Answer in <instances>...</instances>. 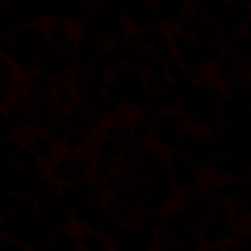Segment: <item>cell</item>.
<instances>
[{"instance_id": "8992f818", "label": "cell", "mask_w": 251, "mask_h": 251, "mask_svg": "<svg viewBox=\"0 0 251 251\" xmlns=\"http://www.w3.org/2000/svg\"><path fill=\"white\" fill-rule=\"evenodd\" d=\"M167 161H170V173H173V187H176V193L201 190V173L190 164L187 158H181V155L170 152V155H167Z\"/></svg>"}, {"instance_id": "ee69618b", "label": "cell", "mask_w": 251, "mask_h": 251, "mask_svg": "<svg viewBox=\"0 0 251 251\" xmlns=\"http://www.w3.org/2000/svg\"><path fill=\"white\" fill-rule=\"evenodd\" d=\"M249 76H251V70H249Z\"/></svg>"}, {"instance_id": "603a6c76", "label": "cell", "mask_w": 251, "mask_h": 251, "mask_svg": "<svg viewBox=\"0 0 251 251\" xmlns=\"http://www.w3.org/2000/svg\"><path fill=\"white\" fill-rule=\"evenodd\" d=\"M44 251H82V246H79V237L70 228H62V231H56L50 237V243H47Z\"/></svg>"}, {"instance_id": "f1b7e54d", "label": "cell", "mask_w": 251, "mask_h": 251, "mask_svg": "<svg viewBox=\"0 0 251 251\" xmlns=\"http://www.w3.org/2000/svg\"><path fill=\"white\" fill-rule=\"evenodd\" d=\"M79 246L82 251H108V240L102 237V234H97V231H82L79 234Z\"/></svg>"}, {"instance_id": "4316f807", "label": "cell", "mask_w": 251, "mask_h": 251, "mask_svg": "<svg viewBox=\"0 0 251 251\" xmlns=\"http://www.w3.org/2000/svg\"><path fill=\"white\" fill-rule=\"evenodd\" d=\"M102 100H105V108H102V114H105V117H114V114H120V108L126 105L114 82H108V85H105V91H102Z\"/></svg>"}, {"instance_id": "d6986e66", "label": "cell", "mask_w": 251, "mask_h": 251, "mask_svg": "<svg viewBox=\"0 0 251 251\" xmlns=\"http://www.w3.org/2000/svg\"><path fill=\"white\" fill-rule=\"evenodd\" d=\"M213 67L219 73V82L228 79V76H249V67L237 59V53L231 47H222V56H219V62L213 64Z\"/></svg>"}, {"instance_id": "1f68e13d", "label": "cell", "mask_w": 251, "mask_h": 251, "mask_svg": "<svg viewBox=\"0 0 251 251\" xmlns=\"http://www.w3.org/2000/svg\"><path fill=\"white\" fill-rule=\"evenodd\" d=\"M120 228H123V222H120L117 216H111V213H105V216H102V225H100V234H102V237H105V240L111 243V237H114V234H117Z\"/></svg>"}, {"instance_id": "7bdbcfd3", "label": "cell", "mask_w": 251, "mask_h": 251, "mask_svg": "<svg viewBox=\"0 0 251 251\" xmlns=\"http://www.w3.org/2000/svg\"><path fill=\"white\" fill-rule=\"evenodd\" d=\"M249 9H251V0H249Z\"/></svg>"}, {"instance_id": "e575fe53", "label": "cell", "mask_w": 251, "mask_h": 251, "mask_svg": "<svg viewBox=\"0 0 251 251\" xmlns=\"http://www.w3.org/2000/svg\"><path fill=\"white\" fill-rule=\"evenodd\" d=\"M152 251H178V246H176L173 240H158V246Z\"/></svg>"}, {"instance_id": "ac0fdd59", "label": "cell", "mask_w": 251, "mask_h": 251, "mask_svg": "<svg viewBox=\"0 0 251 251\" xmlns=\"http://www.w3.org/2000/svg\"><path fill=\"white\" fill-rule=\"evenodd\" d=\"M155 12H158L161 24H173V26H178L190 9H187V0H155Z\"/></svg>"}, {"instance_id": "484cf974", "label": "cell", "mask_w": 251, "mask_h": 251, "mask_svg": "<svg viewBox=\"0 0 251 251\" xmlns=\"http://www.w3.org/2000/svg\"><path fill=\"white\" fill-rule=\"evenodd\" d=\"M53 102H56L59 108H64V111L76 105V91H73L70 79H56V88H53Z\"/></svg>"}, {"instance_id": "7a4b0ae2", "label": "cell", "mask_w": 251, "mask_h": 251, "mask_svg": "<svg viewBox=\"0 0 251 251\" xmlns=\"http://www.w3.org/2000/svg\"><path fill=\"white\" fill-rule=\"evenodd\" d=\"M173 152L181 155V158H187L199 173H207V167H210V161H213V155H216L213 146H210V134H204V131H199V128H187V131L178 137V143H176Z\"/></svg>"}, {"instance_id": "7c38bea8", "label": "cell", "mask_w": 251, "mask_h": 251, "mask_svg": "<svg viewBox=\"0 0 251 251\" xmlns=\"http://www.w3.org/2000/svg\"><path fill=\"white\" fill-rule=\"evenodd\" d=\"M47 15L53 21L70 24V21H82L88 15V9L82 0H47Z\"/></svg>"}, {"instance_id": "8d00e7d4", "label": "cell", "mask_w": 251, "mask_h": 251, "mask_svg": "<svg viewBox=\"0 0 251 251\" xmlns=\"http://www.w3.org/2000/svg\"><path fill=\"white\" fill-rule=\"evenodd\" d=\"M201 251H225V246H201Z\"/></svg>"}, {"instance_id": "83f0119b", "label": "cell", "mask_w": 251, "mask_h": 251, "mask_svg": "<svg viewBox=\"0 0 251 251\" xmlns=\"http://www.w3.org/2000/svg\"><path fill=\"white\" fill-rule=\"evenodd\" d=\"M234 53H237V59L246 64L251 70V35H246V32H237L234 38H231V44H228Z\"/></svg>"}, {"instance_id": "3957f363", "label": "cell", "mask_w": 251, "mask_h": 251, "mask_svg": "<svg viewBox=\"0 0 251 251\" xmlns=\"http://www.w3.org/2000/svg\"><path fill=\"white\" fill-rule=\"evenodd\" d=\"M187 126L190 123L181 111H158V117L149 126V140H152V146L173 152L176 143H178V137L187 131Z\"/></svg>"}, {"instance_id": "ffe728a7", "label": "cell", "mask_w": 251, "mask_h": 251, "mask_svg": "<svg viewBox=\"0 0 251 251\" xmlns=\"http://www.w3.org/2000/svg\"><path fill=\"white\" fill-rule=\"evenodd\" d=\"M53 114H56V102H29L26 126L32 131H47V123H50Z\"/></svg>"}, {"instance_id": "4dcf8cb0", "label": "cell", "mask_w": 251, "mask_h": 251, "mask_svg": "<svg viewBox=\"0 0 251 251\" xmlns=\"http://www.w3.org/2000/svg\"><path fill=\"white\" fill-rule=\"evenodd\" d=\"M15 29H21V21L6 3V6H0V35H12Z\"/></svg>"}, {"instance_id": "d590c367", "label": "cell", "mask_w": 251, "mask_h": 251, "mask_svg": "<svg viewBox=\"0 0 251 251\" xmlns=\"http://www.w3.org/2000/svg\"><path fill=\"white\" fill-rule=\"evenodd\" d=\"M243 32H246V35H251V15L246 18V24H243Z\"/></svg>"}, {"instance_id": "f546056e", "label": "cell", "mask_w": 251, "mask_h": 251, "mask_svg": "<svg viewBox=\"0 0 251 251\" xmlns=\"http://www.w3.org/2000/svg\"><path fill=\"white\" fill-rule=\"evenodd\" d=\"M44 32H47L50 44H67V41H73L70 26H67V24H62V21H50V24L44 26Z\"/></svg>"}, {"instance_id": "30bf717a", "label": "cell", "mask_w": 251, "mask_h": 251, "mask_svg": "<svg viewBox=\"0 0 251 251\" xmlns=\"http://www.w3.org/2000/svg\"><path fill=\"white\" fill-rule=\"evenodd\" d=\"M219 111H222V120H225V126H234V128L249 131V134H251V111L243 105V102H240V100H234V97H222Z\"/></svg>"}, {"instance_id": "f6af8a7d", "label": "cell", "mask_w": 251, "mask_h": 251, "mask_svg": "<svg viewBox=\"0 0 251 251\" xmlns=\"http://www.w3.org/2000/svg\"><path fill=\"white\" fill-rule=\"evenodd\" d=\"M44 3H47V0H44Z\"/></svg>"}, {"instance_id": "4fadbf2b", "label": "cell", "mask_w": 251, "mask_h": 251, "mask_svg": "<svg viewBox=\"0 0 251 251\" xmlns=\"http://www.w3.org/2000/svg\"><path fill=\"white\" fill-rule=\"evenodd\" d=\"M9 9L18 15L21 26H35L47 15V3L44 0H9Z\"/></svg>"}, {"instance_id": "74e56055", "label": "cell", "mask_w": 251, "mask_h": 251, "mask_svg": "<svg viewBox=\"0 0 251 251\" xmlns=\"http://www.w3.org/2000/svg\"><path fill=\"white\" fill-rule=\"evenodd\" d=\"M246 167H249V170H251V149H249V152H246Z\"/></svg>"}, {"instance_id": "52a82bcc", "label": "cell", "mask_w": 251, "mask_h": 251, "mask_svg": "<svg viewBox=\"0 0 251 251\" xmlns=\"http://www.w3.org/2000/svg\"><path fill=\"white\" fill-rule=\"evenodd\" d=\"M178 29H181L184 35H190V38H196V41H216V44H219V38H222L219 26H216L207 15L193 12V9L184 15V21L178 24Z\"/></svg>"}, {"instance_id": "9c48e42d", "label": "cell", "mask_w": 251, "mask_h": 251, "mask_svg": "<svg viewBox=\"0 0 251 251\" xmlns=\"http://www.w3.org/2000/svg\"><path fill=\"white\" fill-rule=\"evenodd\" d=\"M32 199H35V204H38V213L64 207V187L56 184L53 178H41V181L32 187Z\"/></svg>"}, {"instance_id": "cb8c5ba5", "label": "cell", "mask_w": 251, "mask_h": 251, "mask_svg": "<svg viewBox=\"0 0 251 251\" xmlns=\"http://www.w3.org/2000/svg\"><path fill=\"white\" fill-rule=\"evenodd\" d=\"M47 178H53V181H56V184H62V187H70V184H73L70 155H64V158H56V161L50 164V170H47Z\"/></svg>"}, {"instance_id": "836d02e7", "label": "cell", "mask_w": 251, "mask_h": 251, "mask_svg": "<svg viewBox=\"0 0 251 251\" xmlns=\"http://www.w3.org/2000/svg\"><path fill=\"white\" fill-rule=\"evenodd\" d=\"M240 102H243V105L251 111V76L246 79V88H243V97H240Z\"/></svg>"}, {"instance_id": "ab89813d", "label": "cell", "mask_w": 251, "mask_h": 251, "mask_svg": "<svg viewBox=\"0 0 251 251\" xmlns=\"http://www.w3.org/2000/svg\"><path fill=\"white\" fill-rule=\"evenodd\" d=\"M6 3H9V0H0V6H6Z\"/></svg>"}, {"instance_id": "8fae6325", "label": "cell", "mask_w": 251, "mask_h": 251, "mask_svg": "<svg viewBox=\"0 0 251 251\" xmlns=\"http://www.w3.org/2000/svg\"><path fill=\"white\" fill-rule=\"evenodd\" d=\"M137 35H140V41H143V47H146L149 56H158V59H164V62L173 56V38H170V32H164L161 26L146 29V32H137Z\"/></svg>"}, {"instance_id": "60d3db41", "label": "cell", "mask_w": 251, "mask_h": 251, "mask_svg": "<svg viewBox=\"0 0 251 251\" xmlns=\"http://www.w3.org/2000/svg\"><path fill=\"white\" fill-rule=\"evenodd\" d=\"M0 246H3V234H0Z\"/></svg>"}, {"instance_id": "9a60e30c", "label": "cell", "mask_w": 251, "mask_h": 251, "mask_svg": "<svg viewBox=\"0 0 251 251\" xmlns=\"http://www.w3.org/2000/svg\"><path fill=\"white\" fill-rule=\"evenodd\" d=\"M102 123V117L100 114H91V111H85L79 102L73 105V108H67V128H73V131H82V134H94L97 128Z\"/></svg>"}, {"instance_id": "44dd1931", "label": "cell", "mask_w": 251, "mask_h": 251, "mask_svg": "<svg viewBox=\"0 0 251 251\" xmlns=\"http://www.w3.org/2000/svg\"><path fill=\"white\" fill-rule=\"evenodd\" d=\"M12 94H15V64L0 53V105L3 108H6Z\"/></svg>"}, {"instance_id": "f35d334b", "label": "cell", "mask_w": 251, "mask_h": 251, "mask_svg": "<svg viewBox=\"0 0 251 251\" xmlns=\"http://www.w3.org/2000/svg\"><path fill=\"white\" fill-rule=\"evenodd\" d=\"M178 251H201V249H178Z\"/></svg>"}, {"instance_id": "d4e9b609", "label": "cell", "mask_w": 251, "mask_h": 251, "mask_svg": "<svg viewBox=\"0 0 251 251\" xmlns=\"http://www.w3.org/2000/svg\"><path fill=\"white\" fill-rule=\"evenodd\" d=\"M207 173H210L213 181H228V178L234 176V158H231V155H213Z\"/></svg>"}, {"instance_id": "2e32d148", "label": "cell", "mask_w": 251, "mask_h": 251, "mask_svg": "<svg viewBox=\"0 0 251 251\" xmlns=\"http://www.w3.org/2000/svg\"><path fill=\"white\" fill-rule=\"evenodd\" d=\"M12 38L21 44V47H26V50H32L35 56H41L44 53V47L50 44V38H47V32L35 24V26H21V29H15L12 32Z\"/></svg>"}, {"instance_id": "b9f144b4", "label": "cell", "mask_w": 251, "mask_h": 251, "mask_svg": "<svg viewBox=\"0 0 251 251\" xmlns=\"http://www.w3.org/2000/svg\"><path fill=\"white\" fill-rule=\"evenodd\" d=\"M249 234H251V222H249Z\"/></svg>"}, {"instance_id": "d6a6232c", "label": "cell", "mask_w": 251, "mask_h": 251, "mask_svg": "<svg viewBox=\"0 0 251 251\" xmlns=\"http://www.w3.org/2000/svg\"><path fill=\"white\" fill-rule=\"evenodd\" d=\"M6 120H9V126H12V131H15V134H21L24 128H29V126H26V111L6 108Z\"/></svg>"}, {"instance_id": "277c9868", "label": "cell", "mask_w": 251, "mask_h": 251, "mask_svg": "<svg viewBox=\"0 0 251 251\" xmlns=\"http://www.w3.org/2000/svg\"><path fill=\"white\" fill-rule=\"evenodd\" d=\"M111 82L117 85V91H120V97H123L126 105L140 111V105H143V94H146V76H143L137 67L123 64V67L111 76Z\"/></svg>"}, {"instance_id": "5bb4252c", "label": "cell", "mask_w": 251, "mask_h": 251, "mask_svg": "<svg viewBox=\"0 0 251 251\" xmlns=\"http://www.w3.org/2000/svg\"><path fill=\"white\" fill-rule=\"evenodd\" d=\"M53 88H56V79L47 70H35L26 82V94L32 102H53Z\"/></svg>"}, {"instance_id": "e0dca14e", "label": "cell", "mask_w": 251, "mask_h": 251, "mask_svg": "<svg viewBox=\"0 0 251 251\" xmlns=\"http://www.w3.org/2000/svg\"><path fill=\"white\" fill-rule=\"evenodd\" d=\"M26 146L32 149V155L41 161V164H53L56 161V140L47 134V131H32L29 137H26Z\"/></svg>"}, {"instance_id": "5b68a950", "label": "cell", "mask_w": 251, "mask_h": 251, "mask_svg": "<svg viewBox=\"0 0 251 251\" xmlns=\"http://www.w3.org/2000/svg\"><path fill=\"white\" fill-rule=\"evenodd\" d=\"M123 18L137 32L161 26V18L155 12V0H123Z\"/></svg>"}, {"instance_id": "7402d4cb", "label": "cell", "mask_w": 251, "mask_h": 251, "mask_svg": "<svg viewBox=\"0 0 251 251\" xmlns=\"http://www.w3.org/2000/svg\"><path fill=\"white\" fill-rule=\"evenodd\" d=\"M38 216H41V222H44V228H47L50 234H56V231H62V228H70V225H73V213H70L67 207L44 210V213H38Z\"/></svg>"}, {"instance_id": "ba28073f", "label": "cell", "mask_w": 251, "mask_h": 251, "mask_svg": "<svg viewBox=\"0 0 251 251\" xmlns=\"http://www.w3.org/2000/svg\"><path fill=\"white\" fill-rule=\"evenodd\" d=\"M240 237V228L237 222H216V219H204L199 225V240L201 246H225V243H234Z\"/></svg>"}, {"instance_id": "6da1fadb", "label": "cell", "mask_w": 251, "mask_h": 251, "mask_svg": "<svg viewBox=\"0 0 251 251\" xmlns=\"http://www.w3.org/2000/svg\"><path fill=\"white\" fill-rule=\"evenodd\" d=\"M131 178L134 181H146L158 190H176L173 187V173H170V161L158 146H146L140 152V158L131 164Z\"/></svg>"}]
</instances>
